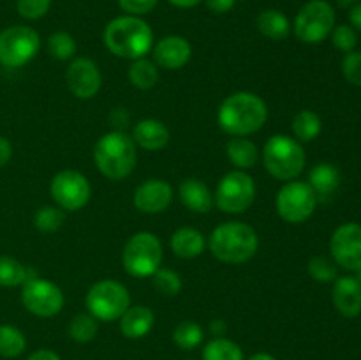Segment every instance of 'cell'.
Here are the masks:
<instances>
[{
    "label": "cell",
    "mask_w": 361,
    "mask_h": 360,
    "mask_svg": "<svg viewBox=\"0 0 361 360\" xmlns=\"http://www.w3.org/2000/svg\"><path fill=\"white\" fill-rule=\"evenodd\" d=\"M268 120V106L252 92H235L219 106L217 122L231 136H249L257 133Z\"/></svg>",
    "instance_id": "cell-1"
},
{
    "label": "cell",
    "mask_w": 361,
    "mask_h": 360,
    "mask_svg": "<svg viewBox=\"0 0 361 360\" xmlns=\"http://www.w3.org/2000/svg\"><path fill=\"white\" fill-rule=\"evenodd\" d=\"M104 46L115 56L127 60L145 59L154 46L150 25L137 16H118L109 21L102 34Z\"/></svg>",
    "instance_id": "cell-2"
},
{
    "label": "cell",
    "mask_w": 361,
    "mask_h": 360,
    "mask_svg": "<svg viewBox=\"0 0 361 360\" xmlns=\"http://www.w3.org/2000/svg\"><path fill=\"white\" fill-rule=\"evenodd\" d=\"M210 253L222 263L242 265L249 261L259 247L256 229L240 221L219 224L208 239Z\"/></svg>",
    "instance_id": "cell-3"
},
{
    "label": "cell",
    "mask_w": 361,
    "mask_h": 360,
    "mask_svg": "<svg viewBox=\"0 0 361 360\" xmlns=\"http://www.w3.org/2000/svg\"><path fill=\"white\" fill-rule=\"evenodd\" d=\"M99 172L109 180H122L133 173L137 162L136 143L126 131H111L99 138L94 148Z\"/></svg>",
    "instance_id": "cell-4"
},
{
    "label": "cell",
    "mask_w": 361,
    "mask_h": 360,
    "mask_svg": "<svg viewBox=\"0 0 361 360\" xmlns=\"http://www.w3.org/2000/svg\"><path fill=\"white\" fill-rule=\"evenodd\" d=\"M263 162L271 176L289 182L302 175L307 155L298 140L288 134H275L264 143Z\"/></svg>",
    "instance_id": "cell-5"
},
{
    "label": "cell",
    "mask_w": 361,
    "mask_h": 360,
    "mask_svg": "<svg viewBox=\"0 0 361 360\" xmlns=\"http://www.w3.org/2000/svg\"><path fill=\"white\" fill-rule=\"evenodd\" d=\"M126 270L134 277H152L162 263V244L150 232L134 233L122 253Z\"/></svg>",
    "instance_id": "cell-6"
},
{
    "label": "cell",
    "mask_w": 361,
    "mask_h": 360,
    "mask_svg": "<svg viewBox=\"0 0 361 360\" xmlns=\"http://www.w3.org/2000/svg\"><path fill=\"white\" fill-rule=\"evenodd\" d=\"M130 307L129 289L118 281L102 279L87 293V309L97 321H116Z\"/></svg>",
    "instance_id": "cell-7"
},
{
    "label": "cell",
    "mask_w": 361,
    "mask_h": 360,
    "mask_svg": "<svg viewBox=\"0 0 361 360\" xmlns=\"http://www.w3.org/2000/svg\"><path fill=\"white\" fill-rule=\"evenodd\" d=\"M335 28V11L326 0H310L295 18V35L307 44L323 42Z\"/></svg>",
    "instance_id": "cell-8"
},
{
    "label": "cell",
    "mask_w": 361,
    "mask_h": 360,
    "mask_svg": "<svg viewBox=\"0 0 361 360\" xmlns=\"http://www.w3.org/2000/svg\"><path fill=\"white\" fill-rule=\"evenodd\" d=\"M256 198V184L247 172L235 169L222 176L219 182L217 191L214 194V201L226 214H242Z\"/></svg>",
    "instance_id": "cell-9"
},
{
    "label": "cell",
    "mask_w": 361,
    "mask_h": 360,
    "mask_svg": "<svg viewBox=\"0 0 361 360\" xmlns=\"http://www.w3.org/2000/svg\"><path fill=\"white\" fill-rule=\"evenodd\" d=\"M275 207H277L279 215L286 222L300 224L314 214L317 207V196L312 187L309 186V182L289 180L279 191Z\"/></svg>",
    "instance_id": "cell-10"
},
{
    "label": "cell",
    "mask_w": 361,
    "mask_h": 360,
    "mask_svg": "<svg viewBox=\"0 0 361 360\" xmlns=\"http://www.w3.org/2000/svg\"><path fill=\"white\" fill-rule=\"evenodd\" d=\"M41 48L39 34L25 25H14L0 32V64L4 67H21L30 62Z\"/></svg>",
    "instance_id": "cell-11"
},
{
    "label": "cell",
    "mask_w": 361,
    "mask_h": 360,
    "mask_svg": "<svg viewBox=\"0 0 361 360\" xmlns=\"http://www.w3.org/2000/svg\"><path fill=\"white\" fill-rule=\"evenodd\" d=\"M49 193L53 201L62 210L76 212L81 210L90 201L92 187L85 175L74 169H63L53 176L49 184Z\"/></svg>",
    "instance_id": "cell-12"
},
{
    "label": "cell",
    "mask_w": 361,
    "mask_h": 360,
    "mask_svg": "<svg viewBox=\"0 0 361 360\" xmlns=\"http://www.w3.org/2000/svg\"><path fill=\"white\" fill-rule=\"evenodd\" d=\"M21 302L28 313L39 318H51L62 311L63 293L53 282L34 275L21 288Z\"/></svg>",
    "instance_id": "cell-13"
},
{
    "label": "cell",
    "mask_w": 361,
    "mask_h": 360,
    "mask_svg": "<svg viewBox=\"0 0 361 360\" xmlns=\"http://www.w3.org/2000/svg\"><path fill=\"white\" fill-rule=\"evenodd\" d=\"M334 261L342 268L358 272L361 268V224L345 222L338 226L330 240Z\"/></svg>",
    "instance_id": "cell-14"
},
{
    "label": "cell",
    "mask_w": 361,
    "mask_h": 360,
    "mask_svg": "<svg viewBox=\"0 0 361 360\" xmlns=\"http://www.w3.org/2000/svg\"><path fill=\"white\" fill-rule=\"evenodd\" d=\"M66 81L74 97L92 99L101 90L102 74L94 60L80 56V59H74L67 67Z\"/></svg>",
    "instance_id": "cell-15"
},
{
    "label": "cell",
    "mask_w": 361,
    "mask_h": 360,
    "mask_svg": "<svg viewBox=\"0 0 361 360\" xmlns=\"http://www.w3.org/2000/svg\"><path fill=\"white\" fill-rule=\"evenodd\" d=\"M134 207L143 214H161L168 210L173 201V187L166 180L150 179L134 191Z\"/></svg>",
    "instance_id": "cell-16"
},
{
    "label": "cell",
    "mask_w": 361,
    "mask_h": 360,
    "mask_svg": "<svg viewBox=\"0 0 361 360\" xmlns=\"http://www.w3.org/2000/svg\"><path fill=\"white\" fill-rule=\"evenodd\" d=\"M192 55V46L182 35H168L161 39L154 48L155 64L169 71L182 69Z\"/></svg>",
    "instance_id": "cell-17"
},
{
    "label": "cell",
    "mask_w": 361,
    "mask_h": 360,
    "mask_svg": "<svg viewBox=\"0 0 361 360\" xmlns=\"http://www.w3.org/2000/svg\"><path fill=\"white\" fill-rule=\"evenodd\" d=\"M334 306L342 316L356 318L361 313V284L353 275H344L334 281Z\"/></svg>",
    "instance_id": "cell-18"
},
{
    "label": "cell",
    "mask_w": 361,
    "mask_h": 360,
    "mask_svg": "<svg viewBox=\"0 0 361 360\" xmlns=\"http://www.w3.org/2000/svg\"><path fill=\"white\" fill-rule=\"evenodd\" d=\"M133 140L145 150H162L169 143V129L157 119H143L134 126Z\"/></svg>",
    "instance_id": "cell-19"
},
{
    "label": "cell",
    "mask_w": 361,
    "mask_h": 360,
    "mask_svg": "<svg viewBox=\"0 0 361 360\" xmlns=\"http://www.w3.org/2000/svg\"><path fill=\"white\" fill-rule=\"evenodd\" d=\"M309 186L316 193L317 201H330L341 187V172L331 162H319L310 169Z\"/></svg>",
    "instance_id": "cell-20"
},
{
    "label": "cell",
    "mask_w": 361,
    "mask_h": 360,
    "mask_svg": "<svg viewBox=\"0 0 361 360\" xmlns=\"http://www.w3.org/2000/svg\"><path fill=\"white\" fill-rule=\"evenodd\" d=\"M154 311L147 306H130L120 318V330L127 339H141L154 328Z\"/></svg>",
    "instance_id": "cell-21"
},
{
    "label": "cell",
    "mask_w": 361,
    "mask_h": 360,
    "mask_svg": "<svg viewBox=\"0 0 361 360\" xmlns=\"http://www.w3.org/2000/svg\"><path fill=\"white\" fill-rule=\"evenodd\" d=\"M180 200L189 210L196 214H207L214 205V194L210 193L207 184L197 179H185L180 184Z\"/></svg>",
    "instance_id": "cell-22"
},
{
    "label": "cell",
    "mask_w": 361,
    "mask_h": 360,
    "mask_svg": "<svg viewBox=\"0 0 361 360\" xmlns=\"http://www.w3.org/2000/svg\"><path fill=\"white\" fill-rule=\"evenodd\" d=\"M207 247V239L196 228H180L171 236V249L178 258H197Z\"/></svg>",
    "instance_id": "cell-23"
},
{
    "label": "cell",
    "mask_w": 361,
    "mask_h": 360,
    "mask_svg": "<svg viewBox=\"0 0 361 360\" xmlns=\"http://www.w3.org/2000/svg\"><path fill=\"white\" fill-rule=\"evenodd\" d=\"M226 154H228L229 161L233 166H236L242 172L254 168L259 159V152H257L256 145L245 136H233L228 141V147H226Z\"/></svg>",
    "instance_id": "cell-24"
},
{
    "label": "cell",
    "mask_w": 361,
    "mask_h": 360,
    "mask_svg": "<svg viewBox=\"0 0 361 360\" xmlns=\"http://www.w3.org/2000/svg\"><path fill=\"white\" fill-rule=\"evenodd\" d=\"M257 28L271 41H284L291 34V23L282 11L267 9L257 16Z\"/></svg>",
    "instance_id": "cell-25"
},
{
    "label": "cell",
    "mask_w": 361,
    "mask_h": 360,
    "mask_svg": "<svg viewBox=\"0 0 361 360\" xmlns=\"http://www.w3.org/2000/svg\"><path fill=\"white\" fill-rule=\"evenodd\" d=\"M321 129H323L321 116L312 109H302L293 119V134L300 143H309V141L316 140Z\"/></svg>",
    "instance_id": "cell-26"
},
{
    "label": "cell",
    "mask_w": 361,
    "mask_h": 360,
    "mask_svg": "<svg viewBox=\"0 0 361 360\" xmlns=\"http://www.w3.org/2000/svg\"><path fill=\"white\" fill-rule=\"evenodd\" d=\"M34 275V270L23 267L14 258L0 256V286H6V288L23 286L25 281H28Z\"/></svg>",
    "instance_id": "cell-27"
},
{
    "label": "cell",
    "mask_w": 361,
    "mask_h": 360,
    "mask_svg": "<svg viewBox=\"0 0 361 360\" xmlns=\"http://www.w3.org/2000/svg\"><path fill=\"white\" fill-rule=\"evenodd\" d=\"M129 81L140 90H150L159 81V69L152 60H133L129 67Z\"/></svg>",
    "instance_id": "cell-28"
},
{
    "label": "cell",
    "mask_w": 361,
    "mask_h": 360,
    "mask_svg": "<svg viewBox=\"0 0 361 360\" xmlns=\"http://www.w3.org/2000/svg\"><path fill=\"white\" fill-rule=\"evenodd\" d=\"M203 360H243V352L236 342L226 337H215L203 348Z\"/></svg>",
    "instance_id": "cell-29"
},
{
    "label": "cell",
    "mask_w": 361,
    "mask_h": 360,
    "mask_svg": "<svg viewBox=\"0 0 361 360\" xmlns=\"http://www.w3.org/2000/svg\"><path fill=\"white\" fill-rule=\"evenodd\" d=\"M27 348V339L20 328L13 325H0V356L16 359Z\"/></svg>",
    "instance_id": "cell-30"
},
{
    "label": "cell",
    "mask_w": 361,
    "mask_h": 360,
    "mask_svg": "<svg viewBox=\"0 0 361 360\" xmlns=\"http://www.w3.org/2000/svg\"><path fill=\"white\" fill-rule=\"evenodd\" d=\"M204 332L196 321H182L173 330V341L182 349H194L203 342Z\"/></svg>",
    "instance_id": "cell-31"
},
{
    "label": "cell",
    "mask_w": 361,
    "mask_h": 360,
    "mask_svg": "<svg viewBox=\"0 0 361 360\" xmlns=\"http://www.w3.org/2000/svg\"><path fill=\"white\" fill-rule=\"evenodd\" d=\"M99 325L97 320L92 316L90 313H80L71 320L69 323V335L73 341L85 344V342H90L92 339L97 335Z\"/></svg>",
    "instance_id": "cell-32"
},
{
    "label": "cell",
    "mask_w": 361,
    "mask_h": 360,
    "mask_svg": "<svg viewBox=\"0 0 361 360\" xmlns=\"http://www.w3.org/2000/svg\"><path fill=\"white\" fill-rule=\"evenodd\" d=\"M152 282H154V288L164 296L178 295L182 289V277L171 268H157L152 275Z\"/></svg>",
    "instance_id": "cell-33"
},
{
    "label": "cell",
    "mask_w": 361,
    "mask_h": 360,
    "mask_svg": "<svg viewBox=\"0 0 361 360\" xmlns=\"http://www.w3.org/2000/svg\"><path fill=\"white\" fill-rule=\"evenodd\" d=\"M76 41L67 32H55L48 37L49 55L59 60H69L76 55Z\"/></svg>",
    "instance_id": "cell-34"
},
{
    "label": "cell",
    "mask_w": 361,
    "mask_h": 360,
    "mask_svg": "<svg viewBox=\"0 0 361 360\" xmlns=\"http://www.w3.org/2000/svg\"><path fill=\"white\" fill-rule=\"evenodd\" d=\"M63 222V210L60 207H41L34 215L35 228L44 233L56 232Z\"/></svg>",
    "instance_id": "cell-35"
},
{
    "label": "cell",
    "mask_w": 361,
    "mask_h": 360,
    "mask_svg": "<svg viewBox=\"0 0 361 360\" xmlns=\"http://www.w3.org/2000/svg\"><path fill=\"white\" fill-rule=\"evenodd\" d=\"M309 274L317 282H334L338 277L337 263L324 256H316L309 261Z\"/></svg>",
    "instance_id": "cell-36"
},
{
    "label": "cell",
    "mask_w": 361,
    "mask_h": 360,
    "mask_svg": "<svg viewBox=\"0 0 361 360\" xmlns=\"http://www.w3.org/2000/svg\"><path fill=\"white\" fill-rule=\"evenodd\" d=\"M331 41L337 49L344 53L355 52L356 44H358V35L351 25H338L331 30Z\"/></svg>",
    "instance_id": "cell-37"
},
{
    "label": "cell",
    "mask_w": 361,
    "mask_h": 360,
    "mask_svg": "<svg viewBox=\"0 0 361 360\" xmlns=\"http://www.w3.org/2000/svg\"><path fill=\"white\" fill-rule=\"evenodd\" d=\"M51 7V0H16V9L21 18L39 20L44 16Z\"/></svg>",
    "instance_id": "cell-38"
},
{
    "label": "cell",
    "mask_w": 361,
    "mask_h": 360,
    "mask_svg": "<svg viewBox=\"0 0 361 360\" xmlns=\"http://www.w3.org/2000/svg\"><path fill=\"white\" fill-rule=\"evenodd\" d=\"M342 73L355 87H361V52H351L342 60Z\"/></svg>",
    "instance_id": "cell-39"
},
{
    "label": "cell",
    "mask_w": 361,
    "mask_h": 360,
    "mask_svg": "<svg viewBox=\"0 0 361 360\" xmlns=\"http://www.w3.org/2000/svg\"><path fill=\"white\" fill-rule=\"evenodd\" d=\"M159 0H118L120 9L126 11L129 16H141L155 9Z\"/></svg>",
    "instance_id": "cell-40"
},
{
    "label": "cell",
    "mask_w": 361,
    "mask_h": 360,
    "mask_svg": "<svg viewBox=\"0 0 361 360\" xmlns=\"http://www.w3.org/2000/svg\"><path fill=\"white\" fill-rule=\"evenodd\" d=\"M109 120L116 127L115 131H123V127H127V124L130 122V115L126 108H115L109 115Z\"/></svg>",
    "instance_id": "cell-41"
},
{
    "label": "cell",
    "mask_w": 361,
    "mask_h": 360,
    "mask_svg": "<svg viewBox=\"0 0 361 360\" xmlns=\"http://www.w3.org/2000/svg\"><path fill=\"white\" fill-rule=\"evenodd\" d=\"M207 7L215 14H224L228 11L233 9L235 6V0H204Z\"/></svg>",
    "instance_id": "cell-42"
},
{
    "label": "cell",
    "mask_w": 361,
    "mask_h": 360,
    "mask_svg": "<svg viewBox=\"0 0 361 360\" xmlns=\"http://www.w3.org/2000/svg\"><path fill=\"white\" fill-rule=\"evenodd\" d=\"M11 155H13V147H11L9 140L4 136H0V168L9 162Z\"/></svg>",
    "instance_id": "cell-43"
},
{
    "label": "cell",
    "mask_w": 361,
    "mask_h": 360,
    "mask_svg": "<svg viewBox=\"0 0 361 360\" xmlns=\"http://www.w3.org/2000/svg\"><path fill=\"white\" fill-rule=\"evenodd\" d=\"M349 21H351V27L355 30L361 32V4H356V6L351 7V11H349Z\"/></svg>",
    "instance_id": "cell-44"
},
{
    "label": "cell",
    "mask_w": 361,
    "mask_h": 360,
    "mask_svg": "<svg viewBox=\"0 0 361 360\" xmlns=\"http://www.w3.org/2000/svg\"><path fill=\"white\" fill-rule=\"evenodd\" d=\"M27 360H60V356L51 349H37Z\"/></svg>",
    "instance_id": "cell-45"
},
{
    "label": "cell",
    "mask_w": 361,
    "mask_h": 360,
    "mask_svg": "<svg viewBox=\"0 0 361 360\" xmlns=\"http://www.w3.org/2000/svg\"><path fill=\"white\" fill-rule=\"evenodd\" d=\"M226 323L222 320H214L212 321V332H214L215 335H217V337H222V334H224L226 332Z\"/></svg>",
    "instance_id": "cell-46"
},
{
    "label": "cell",
    "mask_w": 361,
    "mask_h": 360,
    "mask_svg": "<svg viewBox=\"0 0 361 360\" xmlns=\"http://www.w3.org/2000/svg\"><path fill=\"white\" fill-rule=\"evenodd\" d=\"M169 2H171L173 6H176V7H182V9H189V7L197 6L201 0H169Z\"/></svg>",
    "instance_id": "cell-47"
},
{
    "label": "cell",
    "mask_w": 361,
    "mask_h": 360,
    "mask_svg": "<svg viewBox=\"0 0 361 360\" xmlns=\"http://www.w3.org/2000/svg\"><path fill=\"white\" fill-rule=\"evenodd\" d=\"M247 360H277V359H275L274 355H270V353H256V355H252Z\"/></svg>",
    "instance_id": "cell-48"
},
{
    "label": "cell",
    "mask_w": 361,
    "mask_h": 360,
    "mask_svg": "<svg viewBox=\"0 0 361 360\" xmlns=\"http://www.w3.org/2000/svg\"><path fill=\"white\" fill-rule=\"evenodd\" d=\"M338 2H341L342 6H349V4H355L358 2V0H338Z\"/></svg>",
    "instance_id": "cell-49"
},
{
    "label": "cell",
    "mask_w": 361,
    "mask_h": 360,
    "mask_svg": "<svg viewBox=\"0 0 361 360\" xmlns=\"http://www.w3.org/2000/svg\"><path fill=\"white\" fill-rule=\"evenodd\" d=\"M356 279H358V282L361 284V268L358 270V277H356Z\"/></svg>",
    "instance_id": "cell-50"
}]
</instances>
